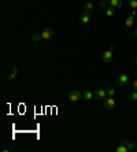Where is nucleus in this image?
<instances>
[{
  "label": "nucleus",
  "instance_id": "obj_1",
  "mask_svg": "<svg viewBox=\"0 0 137 152\" xmlns=\"http://www.w3.org/2000/svg\"><path fill=\"white\" fill-rule=\"evenodd\" d=\"M82 97H84V96H82V92H80L78 89H73V91H70V92H69V95H67V99L70 100L71 103L80 102Z\"/></svg>",
  "mask_w": 137,
  "mask_h": 152
},
{
  "label": "nucleus",
  "instance_id": "obj_2",
  "mask_svg": "<svg viewBox=\"0 0 137 152\" xmlns=\"http://www.w3.org/2000/svg\"><path fill=\"white\" fill-rule=\"evenodd\" d=\"M114 82L118 84L119 86H127V85H129V75L127 74H121Z\"/></svg>",
  "mask_w": 137,
  "mask_h": 152
},
{
  "label": "nucleus",
  "instance_id": "obj_3",
  "mask_svg": "<svg viewBox=\"0 0 137 152\" xmlns=\"http://www.w3.org/2000/svg\"><path fill=\"white\" fill-rule=\"evenodd\" d=\"M102 59H103V62L104 63H111L113 62V59H114V52L113 51H110V50H105L104 52H103V55H102Z\"/></svg>",
  "mask_w": 137,
  "mask_h": 152
},
{
  "label": "nucleus",
  "instance_id": "obj_4",
  "mask_svg": "<svg viewBox=\"0 0 137 152\" xmlns=\"http://www.w3.org/2000/svg\"><path fill=\"white\" fill-rule=\"evenodd\" d=\"M115 99L114 97H111V96H108V97H105L104 100H103V106L107 108V110H110V108H114L115 107Z\"/></svg>",
  "mask_w": 137,
  "mask_h": 152
},
{
  "label": "nucleus",
  "instance_id": "obj_5",
  "mask_svg": "<svg viewBox=\"0 0 137 152\" xmlns=\"http://www.w3.org/2000/svg\"><path fill=\"white\" fill-rule=\"evenodd\" d=\"M78 19H80L81 23H89V22H91V12L82 11V12L78 15Z\"/></svg>",
  "mask_w": 137,
  "mask_h": 152
},
{
  "label": "nucleus",
  "instance_id": "obj_6",
  "mask_svg": "<svg viewBox=\"0 0 137 152\" xmlns=\"http://www.w3.org/2000/svg\"><path fill=\"white\" fill-rule=\"evenodd\" d=\"M95 93V99L96 100H104L105 97H107V91H105V89H97V91H96V92H93Z\"/></svg>",
  "mask_w": 137,
  "mask_h": 152
},
{
  "label": "nucleus",
  "instance_id": "obj_7",
  "mask_svg": "<svg viewBox=\"0 0 137 152\" xmlns=\"http://www.w3.org/2000/svg\"><path fill=\"white\" fill-rule=\"evenodd\" d=\"M121 142H122V144L125 145L129 151H134V149L137 148V142L136 141H132V140H122Z\"/></svg>",
  "mask_w": 137,
  "mask_h": 152
},
{
  "label": "nucleus",
  "instance_id": "obj_8",
  "mask_svg": "<svg viewBox=\"0 0 137 152\" xmlns=\"http://www.w3.org/2000/svg\"><path fill=\"white\" fill-rule=\"evenodd\" d=\"M41 37H42V40H49V39H52L53 37V30L51 28H47V29H44L41 32Z\"/></svg>",
  "mask_w": 137,
  "mask_h": 152
},
{
  "label": "nucleus",
  "instance_id": "obj_9",
  "mask_svg": "<svg viewBox=\"0 0 137 152\" xmlns=\"http://www.w3.org/2000/svg\"><path fill=\"white\" fill-rule=\"evenodd\" d=\"M82 96H84L85 100H92V99H95V93L92 92V91H89V89L84 91V92H82Z\"/></svg>",
  "mask_w": 137,
  "mask_h": 152
},
{
  "label": "nucleus",
  "instance_id": "obj_10",
  "mask_svg": "<svg viewBox=\"0 0 137 152\" xmlns=\"http://www.w3.org/2000/svg\"><path fill=\"white\" fill-rule=\"evenodd\" d=\"M18 74H19V70H18V67H12L11 74H8V81H14L15 78L18 77Z\"/></svg>",
  "mask_w": 137,
  "mask_h": 152
},
{
  "label": "nucleus",
  "instance_id": "obj_11",
  "mask_svg": "<svg viewBox=\"0 0 137 152\" xmlns=\"http://www.w3.org/2000/svg\"><path fill=\"white\" fill-rule=\"evenodd\" d=\"M110 6L114 7L115 10L116 8H121L122 7V0H110Z\"/></svg>",
  "mask_w": 137,
  "mask_h": 152
},
{
  "label": "nucleus",
  "instance_id": "obj_12",
  "mask_svg": "<svg viewBox=\"0 0 137 152\" xmlns=\"http://www.w3.org/2000/svg\"><path fill=\"white\" fill-rule=\"evenodd\" d=\"M93 8H95V4L92 3V1H88V3H85L84 11H86V12H92V11H93Z\"/></svg>",
  "mask_w": 137,
  "mask_h": 152
},
{
  "label": "nucleus",
  "instance_id": "obj_13",
  "mask_svg": "<svg viewBox=\"0 0 137 152\" xmlns=\"http://www.w3.org/2000/svg\"><path fill=\"white\" fill-rule=\"evenodd\" d=\"M133 23H134V21H133V17H127L126 18V21H125V26H126L127 29H130L132 28V26H133Z\"/></svg>",
  "mask_w": 137,
  "mask_h": 152
},
{
  "label": "nucleus",
  "instance_id": "obj_14",
  "mask_svg": "<svg viewBox=\"0 0 137 152\" xmlns=\"http://www.w3.org/2000/svg\"><path fill=\"white\" fill-rule=\"evenodd\" d=\"M105 15H107V17H113L114 14H115V8L114 7H111V6H110V7H105Z\"/></svg>",
  "mask_w": 137,
  "mask_h": 152
},
{
  "label": "nucleus",
  "instance_id": "obj_15",
  "mask_svg": "<svg viewBox=\"0 0 137 152\" xmlns=\"http://www.w3.org/2000/svg\"><path fill=\"white\" fill-rule=\"evenodd\" d=\"M105 91H107V96H111V97H114L116 93V89L114 88V86H110V88H107Z\"/></svg>",
  "mask_w": 137,
  "mask_h": 152
},
{
  "label": "nucleus",
  "instance_id": "obj_16",
  "mask_svg": "<svg viewBox=\"0 0 137 152\" xmlns=\"http://www.w3.org/2000/svg\"><path fill=\"white\" fill-rule=\"evenodd\" d=\"M115 151H116V152H127L129 149H127L126 147H125V145H123L122 142H121V145H118V147H116Z\"/></svg>",
  "mask_w": 137,
  "mask_h": 152
},
{
  "label": "nucleus",
  "instance_id": "obj_17",
  "mask_svg": "<svg viewBox=\"0 0 137 152\" xmlns=\"http://www.w3.org/2000/svg\"><path fill=\"white\" fill-rule=\"evenodd\" d=\"M42 37H41V33H36V34H33V41L34 42H39L41 41Z\"/></svg>",
  "mask_w": 137,
  "mask_h": 152
},
{
  "label": "nucleus",
  "instance_id": "obj_18",
  "mask_svg": "<svg viewBox=\"0 0 137 152\" xmlns=\"http://www.w3.org/2000/svg\"><path fill=\"white\" fill-rule=\"evenodd\" d=\"M129 99L132 100V102H137V92L136 91H132V93L129 95Z\"/></svg>",
  "mask_w": 137,
  "mask_h": 152
},
{
  "label": "nucleus",
  "instance_id": "obj_19",
  "mask_svg": "<svg viewBox=\"0 0 137 152\" xmlns=\"http://www.w3.org/2000/svg\"><path fill=\"white\" fill-rule=\"evenodd\" d=\"M129 6L132 7V10H136L137 8V0H129Z\"/></svg>",
  "mask_w": 137,
  "mask_h": 152
},
{
  "label": "nucleus",
  "instance_id": "obj_20",
  "mask_svg": "<svg viewBox=\"0 0 137 152\" xmlns=\"http://www.w3.org/2000/svg\"><path fill=\"white\" fill-rule=\"evenodd\" d=\"M132 88H133V91H136L137 92V80H134L133 84H132Z\"/></svg>",
  "mask_w": 137,
  "mask_h": 152
},
{
  "label": "nucleus",
  "instance_id": "obj_21",
  "mask_svg": "<svg viewBox=\"0 0 137 152\" xmlns=\"http://www.w3.org/2000/svg\"><path fill=\"white\" fill-rule=\"evenodd\" d=\"M107 50H110V51H113V52H114V51H115V45H114V44H110Z\"/></svg>",
  "mask_w": 137,
  "mask_h": 152
},
{
  "label": "nucleus",
  "instance_id": "obj_22",
  "mask_svg": "<svg viewBox=\"0 0 137 152\" xmlns=\"http://www.w3.org/2000/svg\"><path fill=\"white\" fill-rule=\"evenodd\" d=\"M136 14H137V12L133 10V11H132V12H130V17H133V18H134V17H136Z\"/></svg>",
  "mask_w": 137,
  "mask_h": 152
},
{
  "label": "nucleus",
  "instance_id": "obj_23",
  "mask_svg": "<svg viewBox=\"0 0 137 152\" xmlns=\"http://www.w3.org/2000/svg\"><path fill=\"white\" fill-rule=\"evenodd\" d=\"M105 1H107V3H110V0H104V1H103V3H102V6H104V3H105Z\"/></svg>",
  "mask_w": 137,
  "mask_h": 152
},
{
  "label": "nucleus",
  "instance_id": "obj_24",
  "mask_svg": "<svg viewBox=\"0 0 137 152\" xmlns=\"http://www.w3.org/2000/svg\"><path fill=\"white\" fill-rule=\"evenodd\" d=\"M134 36L137 37V28H136V30H134Z\"/></svg>",
  "mask_w": 137,
  "mask_h": 152
},
{
  "label": "nucleus",
  "instance_id": "obj_25",
  "mask_svg": "<svg viewBox=\"0 0 137 152\" xmlns=\"http://www.w3.org/2000/svg\"><path fill=\"white\" fill-rule=\"evenodd\" d=\"M134 63H136V66H137V56H136V59H134Z\"/></svg>",
  "mask_w": 137,
  "mask_h": 152
}]
</instances>
